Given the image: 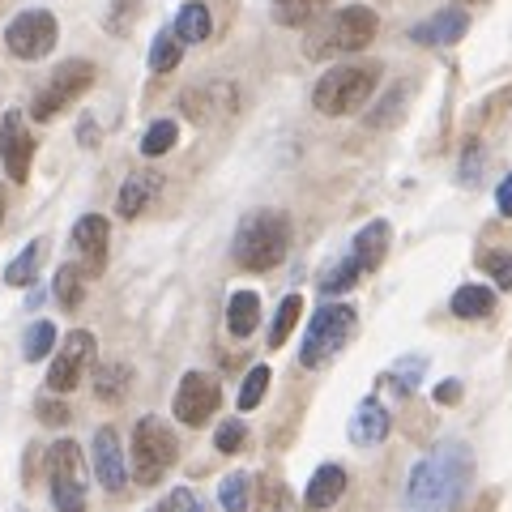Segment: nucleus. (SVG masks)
Returning <instances> with one entry per match:
<instances>
[{
    "label": "nucleus",
    "instance_id": "1",
    "mask_svg": "<svg viewBox=\"0 0 512 512\" xmlns=\"http://www.w3.org/2000/svg\"><path fill=\"white\" fill-rule=\"evenodd\" d=\"M474 478V453L461 440L436 444L427 457L414 461L406 478V504L410 512H453L470 491Z\"/></svg>",
    "mask_w": 512,
    "mask_h": 512
},
{
    "label": "nucleus",
    "instance_id": "2",
    "mask_svg": "<svg viewBox=\"0 0 512 512\" xmlns=\"http://www.w3.org/2000/svg\"><path fill=\"white\" fill-rule=\"evenodd\" d=\"M291 252V218L282 210H252L235 231V244H231V256L239 269L248 274H269L278 269Z\"/></svg>",
    "mask_w": 512,
    "mask_h": 512
},
{
    "label": "nucleus",
    "instance_id": "3",
    "mask_svg": "<svg viewBox=\"0 0 512 512\" xmlns=\"http://www.w3.org/2000/svg\"><path fill=\"white\" fill-rule=\"evenodd\" d=\"M376 86H380V64H342V69H329L312 86V107L320 116H350V111H359L372 99Z\"/></svg>",
    "mask_w": 512,
    "mask_h": 512
},
{
    "label": "nucleus",
    "instance_id": "4",
    "mask_svg": "<svg viewBox=\"0 0 512 512\" xmlns=\"http://www.w3.org/2000/svg\"><path fill=\"white\" fill-rule=\"evenodd\" d=\"M355 329H359V316L350 303H325V308L308 320V333H303V342H299V363L312 367V372L333 363L346 350V342L355 338Z\"/></svg>",
    "mask_w": 512,
    "mask_h": 512
},
{
    "label": "nucleus",
    "instance_id": "5",
    "mask_svg": "<svg viewBox=\"0 0 512 512\" xmlns=\"http://www.w3.org/2000/svg\"><path fill=\"white\" fill-rule=\"evenodd\" d=\"M175 461H180V440L175 431L158 419V414H146L133 427V478L141 487H154Z\"/></svg>",
    "mask_w": 512,
    "mask_h": 512
},
{
    "label": "nucleus",
    "instance_id": "6",
    "mask_svg": "<svg viewBox=\"0 0 512 512\" xmlns=\"http://www.w3.org/2000/svg\"><path fill=\"white\" fill-rule=\"evenodd\" d=\"M47 478H52V504L56 512H86V491H90V470L86 457L73 440H56L47 453Z\"/></svg>",
    "mask_w": 512,
    "mask_h": 512
},
{
    "label": "nucleus",
    "instance_id": "7",
    "mask_svg": "<svg viewBox=\"0 0 512 512\" xmlns=\"http://www.w3.org/2000/svg\"><path fill=\"white\" fill-rule=\"evenodd\" d=\"M380 18L367 5H346L338 9L333 18L316 30V43H312V56H346V52H363L367 43L376 39Z\"/></svg>",
    "mask_w": 512,
    "mask_h": 512
},
{
    "label": "nucleus",
    "instance_id": "8",
    "mask_svg": "<svg viewBox=\"0 0 512 512\" xmlns=\"http://www.w3.org/2000/svg\"><path fill=\"white\" fill-rule=\"evenodd\" d=\"M94 77H99V69H94L90 60H60V69L39 86L35 103H30V120L47 124V120L56 116V111L73 107V103L94 86Z\"/></svg>",
    "mask_w": 512,
    "mask_h": 512
},
{
    "label": "nucleus",
    "instance_id": "9",
    "mask_svg": "<svg viewBox=\"0 0 512 512\" xmlns=\"http://www.w3.org/2000/svg\"><path fill=\"white\" fill-rule=\"evenodd\" d=\"M56 39H60V26L47 9H22L18 18L5 26V47H9V56H18V60L52 56Z\"/></svg>",
    "mask_w": 512,
    "mask_h": 512
},
{
    "label": "nucleus",
    "instance_id": "10",
    "mask_svg": "<svg viewBox=\"0 0 512 512\" xmlns=\"http://www.w3.org/2000/svg\"><path fill=\"white\" fill-rule=\"evenodd\" d=\"M94 367V333L90 329H73L64 333V342L56 350L52 367H47V389L52 393H73Z\"/></svg>",
    "mask_w": 512,
    "mask_h": 512
},
{
    "label": "nucleus",
    "instance_id": "11",
    "mask_svg": "<svg viewBox=\"0 0 512 512\" xmlns=\"http://www.w3.org/2000/svg\"><path fill=\"white\" fill-rule=\"evenodd\" d=\"M222 402V389H218V380L210 372H188L180 380V389H175V419H180L184 427H201V423H210L214 419V410Z\"/></svg>",
    "mask_w": 512,
    "mask_h": 512
},
{
    "label": "nucleus",
    "instance_id": "12",
    "mask_svg": "<svg viewBox=\"0 0 512 512\" xmlns=\"http://www.w3.org/2000/svg\"><path fill=\"white\" fill-rule=\"evenodd\" d=\"M0 163H5L9 180L26 184L30 163H35V137H30L26 116H22L18 107H9L5 120H0Z\"/></svg>",
    "mask_w": 512,
    "mask_h": 512
},
{
    "label": "nucleus",
    "instance_id": "13",
    "mask_svg": "<svg viewBox=\"0 0 512 512\" xmlns=\"http://www.w3.org/2000/svg\"><path fill=\"white\" fill-rule=\"evenodd\" d=\"M107 218L103 214H86L73 222V248H77V265H82L86 278H99L107 269Z\"/></svg>",
    "mask_w": 512,
    "mask_h": 512
},
{
    "label": "nucleus",
    "instance_id": "14",
    "mask_svg": "<svg viewBox=\"0 0 512 512\" xmlns=\"http://www.w3.org/2000/svg\"><path fill=\"white\" fill-rule=\"evenodd\" d=\"M90 461H94V478L103 483V491H124L128 483V466H124V453H120V436L116 427H99L94 431V444H90Z\"/></svg>",
    "mask_w": 512,
    "mask_h": 512
},
{
    "label": "nucleus",
    "instance_id": "15",
    "mask_svg": "<svg viewBox=\"0 0 512 512\" xmlns=\"http://www.w3.org/2000/svg\"><path fill=\"white\" fill-rule=\"evenodd\" d=\"M466 30H470V13L453 5V9H440V13H431L427 22H419L410 30V39L419 47H448L466 35Z\"/></svg>",
    "mask_w": 512,
    "mask_h": 512
},
{
    "label": "nucleus",
    "instance_id": "16",
    "mask_svg": "<svg viewBox=\"0 0 512 512\" xmlns=\"http://www.w3.org/2000/svg\"><path fill=\"white\" fill-rule=\"evenodd\" d=\"M389 427H393V419H389V410H384L376 397H367V402H359L355 406V414H350V444H359V448H376L384 436H389Z\"/></svg>",
    "mask_w": 512,
    "mask_h": 512
},
{
    "label": "nucleus",
    "instance_id": "17",
    "mask_svg": "<svg viewBox=\"0 0 512 512\" xmlns=\"http://www.w3.org/2000/svg\"><path fill=\"white\" fill-rule=\"evenodd\" d=\"M389 239H393L389 222L372 218V222H367V227L355 235V244H350V261H355L363 274H372V269L384 265V256H389Z\"/></svg>",
    "mask_w": 512,
    "mask_h": 512
},
{
    "label": "nucleus",
    "instance_id": "18",
    "mask_svg": "<svg viewBox=\"0 0 512 512\" xmlns=\"http://www.w3.org/2000/svg\"><path fill=\"white\" fill-rule=\"evenodd\" d=\"M163 192V175L154 171H133L128 180L120 184V197H116V214L120 218H141L146 214V205Z\"/></svg>",
    "mask_w": 512,
    "mask_h": 512
},
{
    "label": "nucleus",
    "instance_id": "19",
    "mask_svg": "<svg viewBox=\"0 0 512 512\" xmlns=\"http://www.w3.org/2000/svg\"><path fill=\"white\" fill-rule=\"evenodd\" d=\"M342 491H346V470L338 466V461H329V466H320V470L312 474L308 491H303V504H308L312 512H320V508L338 504Z\"/></svg>",
    "mask_w": 512,
    "mask_h": 512
},
{
    "label": "nucleus",
    "instance_id": "20",
    "mask_svg": "<svg viewBox=\"0 0 512 512\" xmlns=\"http://www.w3.org/2000/svg\"><path fill=\"white\" fill-rule=\"evenodd\" d=\"M261 325V295L256 291H235L227 299V329L231 338H252Z\"/></svg>",
    "mask_w": 512,
    "mask_h": 512
},
{
    "label": "nucleus",
    "instance_id": "21",
    "mask_svg": "<svg viewBox=\"0 0 512 512\" xmlns=\"http://www.w3.org/2000/svg\"><path fill=\"white\" fill-rule=\"evenodd\" d=\"M448 308H453L457 320H483V316L495 312V291L491 286H478V282L457 286L453 299H448Z\"/></svg>",
    "mask_w": 512,
    "mask_h": 512
},
{
    "label": "nucleus",
    "instance_id": "22",
    "mask_svg": "<svg viewBox=\"0 0 512 512\" xmlns=\"http://www.w3.org/2000/svg\"><path fill=\"white\" fill-rule=\"evenodd\" d=\"M218 90H222V86L188 90V94H184V116H188V120H197V124H210V120H218V116H227V111H235V99L214 103V94H218Z\"/></svg>",
    "mask_w": 512,
    "mask_h": 512
},
{
    "label": "nucleus",
    "instance_id": "23",
    "mask_svg": "<svg viewBox=\"0 0 512 512\" xmlns=\"http://www.w3.org/2000/svg\"><path fill=\"white\" fill-rule=\"evenodd\" d=\"M171 30H175V39L180 43H205L210 39V30H214V18H210V9H205L201 0H188Z\"/></svg>",
    "mask_w": 512,
    "mask_h": 512
},
{
    "label": "nucleus",
    "instance_id": "24",
    "mask_svg": "<svg viewBox=\"0 0 512 512\" xmlns=\"http://www.w3.org/2000/svg\"><path fill=\"white\" fill-rule=\"evenodd\" d=\"M329 5H333V0H269V9H274V22L278 26H291V30L316 22Z\"/></svg>",
    "mask_w": 512,
    "mask_h": 512
},
{
    "label": "nucleus",
    "instance_id": "25",
    "mask_svg": "<svg viewBox=\"0 0 512 512\" xmlns=\"http://www.w3.org/2000/svg\"><path fill=\"white\" fill-rule=\"evenodd\" d=\"M86 282H90V278L82 274V265H77V261L60 265V274H56V286H52V291H56V303H60L64 312H77V308H82Z\"/></svg>",
    "mask_w": 512,
    "mask_h": 512
},
{
    "label": "nucleus",
    "instance_id": "26",
    "mask_svg": "<svg viewBox=\"0 0 512 512\" xmlns=\"http://www.w3.org/2000/svg\"><path fill=\"white\" fill-rule=\"evenodd\" d=\"M128 384H133V372H128L124 363H103L94 367V393L103 397V402H120L128 393Z\"/></svg>",
    "mask_w": 512,
    "mask_h": 512
},
{
    "label": "nucleus",
    "instance_id": "27",
    "mask_svg": "<svg viewBox=\"0 0 512 512\" xmlns=\"http://www.w3.org/2000/svg\"><path fill=\"white\" fill-rule=\"evenodd\" d=\"M39 261H43V239H35V244H26V252L13 256V265L5 269V282L9 286H30L39 274Z\"/></svg>",
    "mask_w": 512,
    "mask_h": 512
},
{
    "label": "nucleus",
    "instance_id": "28",
    "mask_svg": "<svg viewBox=\"0 0 512 512\" xmlns=\"http://www.w3.org/2000/svg\"><path fill=\"white\" fill-rule=\"evenodd\" d=\"M52 346H56V325H52V320H35V325L26 329L22 355H26V363H39V359L52 355Z\"/></svg>",
    "mask_w": 512,
    "mask_h": 512
},
{
    "label": "nucleus",
    "instance_id": "29",
    "mask_svg": "<svg viewBox=\"0 0 512 512\" xmlns=\"http://www.w3.org/2000/svg\"><path fill=\"white\" fill-rule=\"evenodd\" d=\"M175 141H180V124H175V120H154L146 128V137H141V154L158 158V154H167Z\"/></svg>",
    "mask_w": 512,
    "mask_h": 512
},
{
    "label": "nucleus",
    "instance_id": "30",
    "mask_svg": "<svg viewBox=\"0 0 512 512\" xmlns=\"http://www.w3.org/2000/svg\"><path fill=\"white\" fill-rule=\"evenodd\" d=\"M359 278H363V269H359V265L346 256V261L329 265L325 274H320V295H342V291H350V286H355Z\"/></svg>",
    "mask_w": 512,
    "mask_h": 512
},
{
    "label": "nucleus",
    "instance_id": "31",
    "mask_svg": "<svg viewBox=\"0 0 512 512\" xmlns=\"http://www.w3.org/2000/svg\"><path fill=\"white\" fill-rule=\"evenodd\" d=\"M299 312H303V299L299 295H286L282 299V308H278V316H274V329H269V346H286V338L295 333V325H299Z\"/></svg>",
    "mask_w": 512,
    "mask_h": 512
},
{
    "label": "nucleus",
    "instance_id": "32",
    "mask_svg": "<svg viewBox=\"0 0 512 512\" xmlns=\"http://www.w3.org/2000/svg\"><path fill=\"white\" fill-rule=\"evenodd\" d=\"M180 52H184V43L175 39V30H163V35L150 43V69L154 73H171L175 64H180Z\"/></svg>",
    "mask_w": 512,
    "mask_h": 512
},
{
    "label": "nucleus",
    "instance_id": "33",
    "mask_svg": "<svg viewBox=\"0 0 512 512\" xmlns=\"http://www.w3.org/2000/svg\"><path fill=\"white\" fill-rule=\"evenodd\" d=\"M218 504H222V512H248V474H227L218 483Z\"/></svg>",
    "mask_w": 512,
    "mask_h": 512
},
{
    "label": "nucleus",
    "instance_id": "34",
    "mask_svg": "<svg viewBox=\"0 0 512 512\" xmlns=\"http://www.w3.org/2000/svg\"><path fill=\"white\" fill-rule=\"evenodd\" d=\"M269 367L265 363H256L252 372H248V380H244V389H239V410H256L265 402V393H269Z\"/></svg>",
    "mask_w": 512,
    "mask_h": 512
},
{
    "label": "nucleus",
    "instance_id": "35",
    "mask_svg": "<svg viewBox=\"0 0 512 512\" xmlns=\"http://www.w3.org/2000/svg\"><path fill=\"white\" fill-rule=\"evenodd\" d=\"M478 265H483L487 274L495 278V286L512 291V252H483V256H478Z\"/></svg>",
    "mask_w": 512,
    "mask_h": 512
},
{
    "label": "nucleus",
    "instance_id": "36",
    "mask_svg": "<svg viewBox=\"0 0 512 512\" xmlns=\"http://www.w3.org/2000/svg\"><path fill=\"white\" fill-rule=\"evenodd\" d=\"M154 512H205V500L188 487H175V491L163 495V504H158Z\"/></svg>",
    "mask_w": 512,
    "mask_h": 512
},
{
    "label": "nucleus",
    "instance_id": "37",
    "mask_svg": "<svg viewBox=\"0 0 512 512\" xmlns=\"http://www.w3.org/2000/svg\"><path fill=\"white\" fill-rule=\"evenodd\" d=\"M244 440H248V427L239 423V419H227V423L218 427V436H214L218 453H239V448H244Z\"/></svg>",
    "mask_w": 512,
    "mask_h": 512
},
{
    "label": "nucleus",
    "instance_id": "38",
    "mask_svg": "<svg viewBox=\"0 0 512 512\" xmlns=\"http://www.w3.org/2000/svg\"><path fill=\"white\" fill-rule=\"evenodd\" d=\"M423 367H427V359H419V355H414V359H402V363L393 367V376H389V380H393V384H397V389H402V393H410L414 384H419Z\"/></svg>",
    "mask_w": 512,
    "mask_h": 512
},
{
    "label": "nucleus",
    "instance_id": "39",
    "mask_svg": "<svg viewBox=\"0 0 512 512\" xmlns=\"http://www.w3.org/2000/svg\"><path fill=\"white\" fill-rule=\"evenodd\" d=\"M39 419L47 423V427H64V423H69V406H64V402H56V397H39Z\"/></svg>",
    "mask_w": 512,
    "mask_h": 512
},
{
    "label": "nucleus",
    "instance_id": "40",
    "mask_svg": "<svg viewBox=\"0 0 512 512\" xmlns=\"http://www.w3.org/2000/svg\"><path fill=\"white\" fill-rule=\"evenodd\" d=\"M124 13H128V22L137 18V0H116V13H111V30H116V35H124Z\"/></svg>",
    "mask_w": 512,
    "mask_h": 512
},
{
    "label": "nucleus",
    "instance_id": "41",
    "mask_svg": "<svg viewBox=\"0 0 512 512\" xmlns=\"http://www.w3.org/2000/svg\"><path fill=\"white\" fill-rule=\"evenodd\" d=\"M436 402H440V406H457V402H461V380L436 384Z\"/></svg>",
    "mask_w": 512,
    "mask_h": 512
},
{
    "label": "nucleus",
    "instance_id": "42",
    "mask_svg": "<svg viewBox=\"0 0 512 512\" xmlns=\"http://www.w3.org/2000/svg\"><path fill=\"white\" fill-rule=\"evenodd\" d=\"M495 205H500V214L512 218V171L500 180V188H495Z\"/></svg>",
    "mask_w": 512,
    "mask_h": 512
},
{
    "label": "nucleus",
    "instance_id": "43",
    "mask_svg": "<svg viewBox=\"0 0 512 512\" xmlns=\"http://www.w3.org/2000/svg\"><path fill=\"white\" fill-rule=\"evenodd\" d=\"M397 103H402V90H393V94H389V99H384V111H380V116H372V120H367V124H376V128H380V124H389V120L397 116V111H402V107H397Z\"/></svg>",
    "mask_w": 512,
    "mask_h": 512
},
{
    "label": "nucleus",
    "instance_id": "44",
    "mask_svg": "<svg viewBox=\"0 0 512 512\" xmlns=\"http://www.w3.org/2000/svg\"><path fill=\"white\" fill-rule=\"evenodd\" d=\"M261 512H282V495H278V487H269V500L261 504Z\"/></svg>",
    "mask_w": 512,
    "mask_h": 512
},
{
    "label": "nucleus",
    "instance_id": "45",
    "mask_svg": "<svg viewBox=\"0 0 512 512\" xmlns=\"http://www.w3.org/2000/svg\"><path fill=\"white\" fill-rule=\"evenodd\" d=\"M0 222H5V188H0Z\"/></svg>",
    "mask_w": 512,
    "mask_h": 512
},
{
    "label": "nucleus",
    "instance_id": "46",
    "mask_svg": "<svg viewBox=\"0 0 512 512\" xmlns=\"http://www.w3.org/2000/svg\"><path fill=\"white\" fill-rule=\"evenodd\" d=\"M457 5H487V0H457Z\"/></svg>",
    "mask_w": 512,
    "mask_h": 512
}]
</instances>
